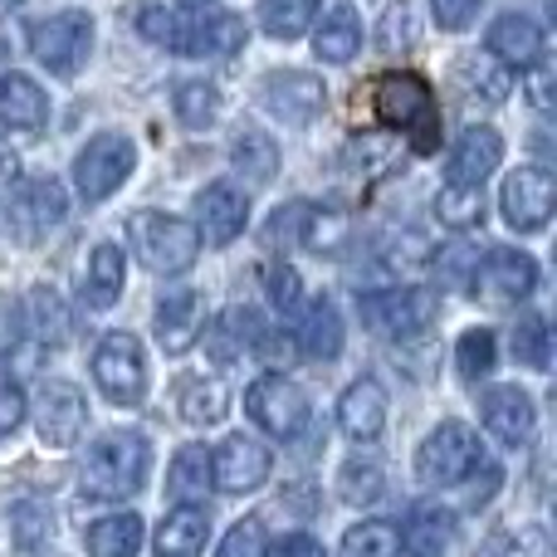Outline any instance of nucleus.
Wrapping results in <instances>:
<instances>
[{"mask_svg":"<svg viewBox=\"0 0 557 557\" xmlns=\"http://www.w3.org/2000/svg\"><path fill=\"white\" fill-rule=\"evenodd\" d=\"M147 470H152V445L137 431H113L88 445L78 480L88 499H127L147 484Z\"/></svg>","mask_w":557,"mask_h":557,"instance_id":"obj_1","label":"nucleus"},{"mask_svg":"<svg viewBox=\"0 0 557 557\" xmlns=\"http://www.w3.org/2000/svg\"><path fill=\"white\" fill-rule=\"evenodd\" d=\"M127 245L152 274H186L201 255L196 225L172 211H133L127 215Z\"/></svg>","mask_w":557,"mask_h":557,"instance_id":"obj_2","label":"nucleus"},{"mask_svg":"<svg viewBox=\"0 0 557 557\" xmlns=\"http://www.w3.org/2000/svg\"><path fill=\"white\" fill-rule=\"evenodd\" d=\"M376 113L392 127L411 137L416 152H435L441 147V113H435V94L421 74L401 69V74L376 78Z\"/></svg>","mask_w":557,"mask_h":557,"instance_id":"obj_3","label":"nucleus"},{"mask_svg":"<svg viewBox=\"0 0 557 557\" xmlns=\"http://www.w3.org/2000/svg\"><path fill=\"white\" fill-rule=\"evenodd\" d=\"M29 54L59 78H74L78 64L94 54V15L88 10H59V15L29 25Z\"/></svg>","mask_w":557,"mask_h":557,"instance_id":"obj_4","label":"nucleus"},{"mask_svg":"<svg viewBox=\"0 0 557 557\" xmlns=\"http://www.w3.org/2000/svg\"><path fill=\"white\" fill-rule=\"evenodd\" d=\"M480 465V441L465 421H441L416 450V474L425 490H450Z\"/></svg>","mask_w":557,"mask_h":557,"instance_id":"obj_5","label":"nucleus"},{"mask_svg":"<svg viewBox=\"0 0 557 557\" xmlns=\"http://www.w3.org/2000/svg\"><path fill=\"white\" fill-rule=\"evenodd\" d=\"M245 411H250V421L260 425L264 435H274V441H298V435L308 431L313 406H308V392L298 382L270 372L245 392Z\"/></svg>","mask_w":557,"mask_h":557,"instance_id":"obj_6","label":"nucleus"},{"mask_svg":"<svg viewBox=\"0 0 557 557\" xmlns=\"http://www.w3.org/2000/svg\"><path fill=\"white\" fill-rule=\"evenodd\" d=\"M357 313L372 333L382 337H421L425 327L435 323L441 304H435L431 288H386V294H367L357 298Z\"/></svg>","mask_w":557,"mask_h":557,"instance_id":"obj_7","label":"nucleus"},{"mask_svg":"<svg viewBox=\"0 0 557 557\" xmlns=\"http://www.w3.org/2000/svg\"><path fill=\"white\" fill-rule=\"evenodd\" d=\"M94 382L113 406H137L147 396V352L133 333H108L94 352Z\"/></svg>","mask_w":557,"mask_h":557,"instance_id":"obj_8","label":"nucleus"},{"mask_svg":"<svg viewBox=\"0 0 557 557\" xmlns=\"http://www.w3.org/2000/svg\"><path fill=\"white\" fill-rule=\"evenodd\" d=\"M133 166H137V147L127 143V137H117V133L94 137V143L74 157L78 196H84V201H94V206L108 201V196H113L117 186L133 176Z\"/></svg>","mask_w":557,"mask_h":557,"instance_id":"obj_9","label":"nucleus"},{"mask_svg":"<svg viewBox=\"0 0 557 557\" xmlns=\"http://www.w3.org/2000/svg\"><path fill=\"white\" fill-rule=\"evenodd\" d=\"M499 206H504V221H509L513 231L539 235L543 225L553 221V206H557L553 172H543V166H519V172H509Z\"/></svg>","mask_w":557,"mask_h":557,"instance_id":"obj_10","label":"nucleus"},{"mask_svg":"<svg viewBox=\"0 0 557 557\" xmlns=\"http://www.w3.org/2000/svg\"><path fill=\"white\" fill-rule=\"evenodd\" d=\"M260 103L270 108L278 123L304 127V123H313V117L323 113L327 88H323V78L318 74H304V69H278V74H270L260 84Z\"/></svg>","mask_w":557,"mask_h":557,"instance_id":"obj_11","label":"nucleus"},{"mask_svg":"<svg viewBox=\"0 0 557 557\" xmlns=\"http://www.w3.org/2000/svg\"><path fill=\"white\" fill-rule=\"evenodd\" d=\"M533 288H539V264L523 250H494L490 260L474 270V298H484V304H494V308L519 304Z\"/></svg>","mask_w":557,"mask_h":557,"instance_id":"obj_12","label":"nucleus"},{"mask_svg":"<svg viewBox=\"0 0 557 557\" xmlns=\"http://www.w3.org/2000/svg\"><path fill=\"white\" fill-rule=\"evenodd\" d=\"M250 221V196L235 182H211L196 191V240L206 245H231Z\"/></svg>","mask_w":557,"mask_h":557,"instance_id":"obj_13","label":"nucleus"},{"mask_svg":"<svg viewBox=\"0 0 557 557\" xmlns=\"http://www.w3.org/2000/svg\"><path fill=\"white\" fill-rule=\"evenodd\" d=\"M270 450L250 435H225L221 450H211V484H221L225 494H255L270 480Z\"/></svg>","mask_w":557,"mask_h":557,"instance_id":"obj_14","label":"nucleus"},{"mask_svg":"<svg viewBox=\"0 0 557 557\" xmlns=\"http://www.w3.org/2000/svg\"><path fill=\"white\" fill-rule=\"evenodd\" d=\"M35 421H39V441L54 445V450L78 445V435H84V425H88L84 392H78V386H69V382H49L45 392H39Z\"/></svg>","mask_w":557,"mask_h":557,"instance_id":"obj_15","label":"nucleus"},{"mask_svg":"<svg viewBox=\"0 0 557 557\" xmlns=\"http://www.w3.org/2000/svg\"><path fill=\"white\" fill-rule=\"evenodd\" d=\"M201 323H206V304L196 288H166L157 298V343H162V352L182 357L196 343Z\"/></svg>","mask_w":557,"mask_h":557,"instance_id":"obj_16","label":"nucleus"},{"mask_svg":"<svg viewBox=\"0 0 557 557\" xmlns=\"http://www.w3.org/2000/svg\"><path fill=\"white\" fill-rule=\"evenodd\" d=\"M484 425L504 445H529L533 425H539L533 396L523 386H494V392H484Z\"/></svg>","mask_w":557,"mask_h":557,"instance_id":"obj_17","label":"nucleus"},{"mask_svg":"<svg viewBox=\"0 0 557 557\" xmlns=\"http://www.w3.org/2000/svg\"><path fill=\"white\" fill-rule=\"evenodd\" d=\"M386 425V392L382 382H372V376H362V382H352L343 396H337V431L347 435V441H376Z\"/></svg>","mask_w":557,"mask_h":557,"instance_id":"obj_18","label":"nucleus"},{"mask_svg":"<svg viewBox=\"0 0 557 557\" xmlns=\"http://www.w3.org/2000/svg\"><path fill=\"white\" fill-rule=\"evenodd\" d=\"M504 162V137L494 127H465L460 143L450 152V182L455 186H480Z\"/></svg>","mask_w":557,"mask_h":557,"instance_id":"obj_19","label":"nucleus"},{"mask_svg":"<svg viewBox=\"0 0 557 557\" xmlns=\"http://www.w3.org/2000/svg\"><path fill=\"white\" fill-rule=\"evenodd\" d=\"M0 123L10 133H39L49 123V98L29 74H5L0 78Z\"/></svg>","mask_w":557,"mask_h":557,"instance_id":"obj_20","label":"nucleus"},{"mask_svg":"<svg viewBox=\"0 0 557 557\" xmlns=\"http://www.w3.org/2000/svg\"><path fill=\"white\" fill-rule=\"evenodd\" d=\"M490 54L504 59V64H539L543 59V25L529 15H499L490 25Z\"/></svg>","mask_w":557,"mask_h":557,"instance_id":"obj_21","label":"nucleus"},{"mask_svg":"<svg viewBox=\"0 0 557 557\" xmlns=\"http://www.w3.org/2000/svg\"><path fill=\"white\" fill-rule=\"evenodd\" d=\"M245 49V20L240 15H206L196 25H182V45L176 54H215L231 59Z\"/></svg>","mask_w":557,"mask_h":557,"instance_id":"obj_22","label":"nucleus"},{"mask_svg":"<svg viewBox=\"0 0 557 557\" xmlns=\"http://www.w3.org/2000/svg\"><path fill=\"white\" fill-rule=\"evenodd\" d=\"M206 533H211V513L196 504H176L157 529V557H201Z\"/></svg>","mask_w":557,"mask_h":557,"instance_id":"obj_23","label":"nucleus"},{"mask_svg":"<svg viewBox=\"0 0 557 557\" xmlns=\"http://www.w3.org/2000/svg\"><path fill=\"white\" fill-rule=\"evenodd\" d=\"M450 533H455V519L441 504H416L401 529V548L406 557H445L450 553Z\"/></svg>","mask_w":557,"mask_h":557,"instance_id":"obj_24","label":"nucleus"},{"mask_svg":"<svg viewBox=\"0 0 557 557\" xmlns=\"http://www.w3.org/2000/svg\"><path fill=\"white\" fill-rule=\"evenodd\" d=\"M298 347L313 362H333L343 352V313H337L333 298H313L304 313V327H298Z\"/></svg>","mask_w":557,"mask_h":557,"instance_id":"obj_25","label":"nucleus"},{"mask_svg":"<svg viewBox=\"0 0 557 557\" xmlns=\"http://www.w3.org/2000/svg\"><path fill=\"white\" fill-rule=\"evenodd\" d=\"M313 49L323 64H347V59L362 49V20H357V10L347 5V0H337V5L323 15Z\"/></svg>","mask_w":557,"mask_h":557,"instance_id":"obj_26","label":"nucleus"},{"mask_svg":"<svg viewBox=\"0 0 557 557\" xmlns=\"http://www.w3.org/2000/svg\"><path fill=\"white\" fill-rule=\"evenodd\" d=\"M84 548H88V557H137V548H143V519H137L133 509L108 513V519L88 523Z\"/></svg>","mask_w":557,"mask_h":557,"instance_id":"obj_27","label":"nucleus"},{"mask_svg":"<svg viewBox=\"0 0 557 557\" xmlns=\"http://www.w3.org/2000/svg\"><path fill=\"white\" fill-rule=\"evenodd\" d=\"M127 278V260L117 245H94L88 255V274H84V304L88 308H113L117 294H123Z\"/></svg>","mask_w":557,"mask_h":557,"instance_id":"obj_28","label":"nucleus"},{"mask_svg":"<svg viewBox=\"0 0 557 557\" xmlns=\"http://www.w3.org/2000/svg\"><path fill=\"white\" fill-rule=\"evenodd\" d=\"M176 406H182V421L215 425L225 416V406H231V396H225V386L215 376H186L182 392H176Z\"/></svg>","mask_w":557,"mask_h":557,"instance_id":"obj_29","label":"nucleus"},{"mask_svg":"<svg viewBox=\"0 0 557 557\" xmlns=\"http://www.w3.org/2000/svg\"><path fill=\"white\" fill-rule=\"evenodd\" d=\"M166 490H172L182 504L201 499V494L211 490V450H206V445H186V450H176L172 470H166Z\"/></svg>","mask_w":557,"mask_h":557,"instance_id":"obj_30","label":"nucleus"},{"mask_svg":"<svg viewBox=\"0 0 557 557\" xmlns=\"http://www.w3.org/2000/svg\"><path fill=\"white\" fill-rule=\"evenodd\" d=\"M231 166L245 176V182H274V172H278V147H274L264 133L245 127V133H235V143H231Z\"/></svg>","mask_w":557,"mask_h":557,"instance_id":"obj_31","label":"nucleus"},{"mask_svg":"<svg viewBox=\"0 0 557 557\" xmlns=\"http://www.w3.org/2000/svg\"><path fill=\"white\" fill-rule=\"evenodd\" d=\"M172 108H176V117H182L186 127L201 133V127H211L215 117H221V88L206 84V78H186V84H176Z\"/></svg>","mask_w":557,"mask_h":557,"instance_id":"obj_32","label":"nucleus"},{"mask_svg":"<svg viewBox=\"0 0 557 557\" xmlns=\"http://www.w3.org/2000/svg\"><path fill=\"white\" fill-rule=\"evenodd\" d=\"M337 557H401V533L382 519H367V523H352L343 533V548Z\"/></svg>","mask_w":557,"mask_h":557,"instance_id":"obj_33","label":"nucleus"},{"mask_svg":"<svg viewBox=\"0 0 557 557\" xmlns=\"http://www.w3.org/2000/svg\"><path fill=\"white\" fill-rule=\"evenodd\" d=\"M318 15V0H260V29L270 39H298Z\"/></svg>","mask_w":557,"mask_h":557,"instance_id":"obj_34","label":"nucleus"},{"mask_svg":"<svg viewBox=\"0 0 557 557\" xmlns=\"http://www.w3.org/2000/svg\"><path fill=\"white\" fill-rule=\"evenodd\" d=\"M382 490H386V474L372 455H352V460L337 470V494H343L347 504H372V499H382Z\"/></svg>","mask_w":557,"mask_h":557,"instance_id":"obj_35","label":"nucleus"},{"mask_svg":"<svg viewBox=\"0 0 557 557\" xmlns=\"http://www.w3.org/2000/svg\"><path fill=\"white\" fill-rule=\"evenodd\" d=\"M435 215H441L450 231H465V225H480L484 221V196L480 186H445L441 196H435Z\"/></svg>","mask_w":557,"mask_h":557,"instance_id":"obj_36","label":"nucleus"},{"mask_svg":"<svg viewBox=\"0 0 557 557\" xmlns=\"http://www.w3.org/2000/svg\"><path fill=\"white\" fill-rule=\"evenodd\" d=\"M494 357H499V343H494L490 327H470V333L460 337V347H455V367H460V376H470V382L494 372Z\"/></svg>","mask_w":557,"mask_h":557,"instance_id":"obj_37","label":"nucleus"},{"mask_svg":"<svg viewBox=\"0 0 557 557\" xmlns=\"http://www.w3.org/2000/svg\"><path fill=\"white\" fill-rule=\"evenodd\" d=\"M25 206H29V215H35L39 225H59L64 221V211H69V196H64V186H59L54 176H29L25 182Z\"/></svg>","mask_w":557,"mask_h":557,"instance_id":"obj_38","label":"nucleus"},{"mask_svg":"<svg viewBox=\"0 0 557 557\" xmlns=\"http://www.w3.org/2000/svg\"><path fill=\"white\" fill-rule=\"evenodd\" d=\"M513 362L539 367V372L553 362V337H548L543 318H523V323L513 327Z\"/></svg>","mask_w":557,"mask_h":557,"instance_id":"obj_39","label":"nucleus"},{"mask_svg":"<svg viewBox=\"0 0 557 557\" xmlns=\"http://www.w3.org/2000/svg\"><path fill=\"white\" fill-rule=\"evenodd\" d=\"M215 557H270V539H264V523L260 519H240L231 533H225L221 553Z\"/></svg>","mask_w":557,"mask_h":557,"instance_id":"obj_40","label":"nucleus"},{"mask_svg":"<svg viewBox=\"0 0 557 557\" xmlns=\"http://www.w3.org/2000/svg\"><path fill=\"white\" fill-rule=\"evenodd\" d=\"M313 221H304L308 231H304V245L308 250H337V245L347 240V221L337 211H308Z\"/></svg>","mask_w":557,"mask_h":557,"instance_id":"obj_41","label":"nucleus"},{"mask_svg":"<svg viewBox=\"0 0 557 557\" xmlns=\"http://www.w3.org/2000/svg\"><path fill=\"white\" fill-rule=\"evenodd\" d=\"M137 29H143V39H152V45H166V49L182 45V20L166 15L162 5H143V10H137Z\"/></svg>","mask_w":557,"mask_h":557,"instance_id":"obj_42","label":"nucleus"},{"mask_svg":"<svg viewBox=\"0 0 557 557\" xmlns=\"http://www.w3.org/2000/svg\"><path fill=\"white\" fill-rule=\"evenodd\" d=\"M29 318H35V333L45 337V343H49V323H54V337L64 343L69 323H64V308H59L54 288H35V294H29Z\"/></svg>","mask_w":557,"mask_h":557,"instance_id":"obj_43","label":"nucleus"},{"mask_svg":"<svg viewBox=\"0 0 557 557\" xmlns=\"http://www.w3.org/2000/svg\"><path fill=\"white\" fill-rule=\"evenodd\" d=\"M465 78H470V88H480L490 103H504V98H509V74H504V64H494V59H470V64H465Z\"/></svg>","mask_w":557,"mask_h":557,"instance_id":"obj_44","label":"nucleus"},{"mask_svg":"<svg viewBox=\"0 0 557 557\" xmlns=\"http://www.w3.org/2000/svg\"><path fill=\"white\" fill-rule=\"evenodd\" d=\"M416 45V29H411V5H392L382 15V49L386 54H396V49H411Z\"/></svg>","mask_w":557,"mask_h":557,"instance_id":"obj_45","label":"nucleus"},{"mask_svg":"<svg viewBox=\"0 0 557 557\" xmlns=\"http://www.w3.org/2000/svg\"><path fill=\"white\" fill-rule=\"evenodd\" d=\"M480 5H484V0H431L435 25H441V29H470L474 15H480Z\"/></svg>","mask_w":557,"mask_h":557,"instance_id":"obj_46","label":"nucleus"},{"mask_svg":"<svg viewBox=\"0 0 557 557\" xmlns=\"http://www.w3.org/2000/svg\"><path fill=\"white\" fill-rule=\"evenodd\" d=\"M20 421H25V392L15 382H0V441L15 435Z\"/></svg>","mask_w":557,"mask_h":557,"instance_id":"obj_47","label":"nucleus"},{"mask_svg":"<svg viewBox=\"0 0 557 557\" xmlns=\"http://www.w3.org/2000/svg\"><path fill=\"white\" fill-rule=\"evenodd\" d=\"M10 523H15V539L25 543H39V533H49V513L39 509V504H20L15 513H10Z\"/></svg>","mask_w":557,"mask_h":557,"instance_id":"obj_48","label":"nucleus"},{"mask_svg":"<svg viewBox=\"0 0 557 557\" xmlns=\"http://www.w3.org/2000/svg\"><path fill=\"white\" fill-rule=\"evenodd\" d=\"M270 298H274V308H284V313H294L298 308V274L288 270L284 260L270 270Z\"/></svg>","mask_w":557,"mask_h":557,"instance_id":"obj_49","label":"nucleus"},{"mask_svg":"<svg viewBox=\"0 0 557 557\" xmlns=\"http://www.w3.org/2000/svg\"><path fill=\"white\" fill-rule=\"evenodd\" d=\"M523 88H529V103L539 108V113H548L553 108V64H529V78H523Z\"/></svg>","mask_w":557,"mask_h":557,"instance_id":"obj_50","label":"nucleus"},{"mask_svg":"<svg viewBox=\"0 0 557 557\" xmlns=\"http://www.w3.org/2000/svg\"><path fill=\"white\" fill-rule=\"evenodd\" d=\"M441 260H445V274H441V284H460V278H465V270H470V260H474V250H470V245H450V250H445Z\"/></svg>","mask_w":557,"mask_h":557,"instance_id":"obj_51","label":"nucleus"},{"mask_svg":"<svg viewBox=\"0 0 557 557\" xmlns=\"http://www.w3.org/2000/svg\"><path fill=\"white\" fill-rule=\"evenodd\" d=\"M274 557H323V543H318L313 533H288L274 548Z\"/></svg>","mask_w":557,"mask_h":557,"instance_id":"obj_52","label":"nucleus"},{"mask_svg":"<svg viewBox=\"0 0 557 557\" xmlns=\"http://www.w3.org/2000/svg\"><path fill=\"white\" fill-rule=\"evenodd\" d=\"M0 176H5V182L15 176V152H5V147H0Z\"/></svg>","mask_w":557,"mask_h":557,"instance_id":"obj_53","label":"nucleus"},{"mask_svg":"<svg viewBox=\"0 0 557 557\" xmlns=\"http://www.w3.org/2000/svg\"><path fill=\"white\" fill-rule=\"evenodd\" d=\"M182 10H211V5H221V0H176Z\"/></svg>","mask_w":557,"mask_h":557,"instance_id":"obj_54","label":"nucleus"}]
</instances>
